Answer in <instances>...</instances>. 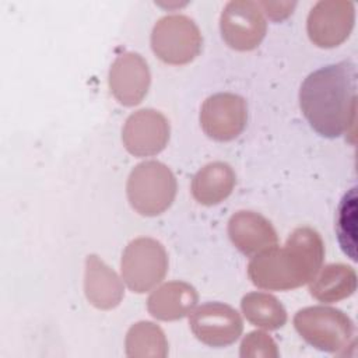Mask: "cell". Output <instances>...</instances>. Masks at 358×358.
Wrapping results in <instances>:
<instances>
[{
	"label": "cell",
	"instance_id": "ba28073f",
	"mask_svg": "<svg viewBox=\"0 0 358 358\" xmlns=\"http://www.w3.org/2000/svg\"><path fill=\"white\" fill-rule=\"evenodd\" d=\"M354 21L355 10L351 1L320 0L308 14V36L319 48H336L350 36Z\"/></svg>",
	"mask_w": 358,
	"mask_h": 358
},
{
	"label": "cell",
	"instance_id": "5bb4252c",
	"mask_svg": "<svg viewBox=\"0 0 358 358\" xmlns=\"http://www.w3.org/2000/svg\"><path fill=\"white\" fill-rule=\"evenodd\" d=\"M84 292L91 305L98 309H112L124 296L123 281L96 255L85 259Z\"/></svg>",
	"mask_w": 358,
	"mask_h": 358
},
{
	"label": "cell",
	"instance_id": "8992f818",
	"mask_svg": "<svg viewBox=\"0 0 358 358\" xmlns=\"http://www.w3.org/2000/svg\"><path fill=\"white\" fill-rule=\"evenodd\" d=\"M203 38L194 21L182 14L165 15L151 32V48L159 60L168 64H186L201 50Z\"/></svg>",
	"mask_w": 358,
	"mask_h": 358
},
{
	"label": "cell",
	"instance_id": "3957f363",
	"mask_svg": "<svg viewBox=\"0 0 358 358\" xmlns=\"http://www.w3.org/2000/svg\"><path fill=\"white\" fill-rule=\"evenodd\" d=\"M298 334L316 350L344 355L355 344V326L351 317L330 306H308L294 316Z\"/></svg>",
	"mask_w": 358,
	"mask_h": 358
},
{
	"label": "cell",
	"instance_id": "4fadbf2b",
	"mask_svg": "<svg viewBox=\"0 0 358 358\" xmlns=\"http://www.w3.org/2000/svg\"><path fill=\"white\" fill-rule=\"evenodd\" d=\"M228 235L234 246L246 256H256L277 245L278 236L271 222L262 214L241 210L228 221Z\"/></svg>",
	"mask_w": 358,
	"mask_h": 358
},
{
	"label": "cell",
	"instance_id": "44dd1931",
	"mask_svg": "<svg viewBox=\"0 0 358 358\" xmlns=\"http://www.w3.org/2000/svg\"><path fill=\"white\" fill-rule=\"evenodd\" d=\"M241 357L243 358H277L280 355L275 341L264 331H250L241 343Z\"/></svg>",
	"mask_w": 358,
	"mask_h": 358
},
{
	"label": "cell",
	"instance_id": "e0dca14e",
	"mask_svg": "<svg viewBox=\"0 0 358 358\" xmlns=\"http://www.w3.org/2000/svg\"><path fill=\"white\" fill-rule=\"evenodd\" d=\"M309 282V292L315 299L331 303L345 299L355 292L357 274L351 266L331 263L320 267Z\"/></svg>",
	"mask_w": 358,
	"mask_h": 358
},
{
	"label": "cell",
	"instance_id": "6da1fadb",
	"mask_svg": "<svg viewBox=\"0 0 358 358\" xmlns=\"http://www.w3.org/2000/svg\"><path fill=\"white\" fill-rule=\"evenodd\" d=\"M357 66L352 60L310 73L299 90V106L320 136L336 138L352 131L357 112Z\"/></svg>",
	"mask_w": 358,
	"mask_h": 358
},
{
	"label": "cell",
	"instance_id": "7402d4cb",
	"mask_svg": "<svg viewBox=\"0 0 358 358\" xmlns=\"http://www.w3.org/2000/svg\"><path fill=\"white\" fill-rule=\"evenodd\" d=\"M262 11H264L270 20L281 21L292 14L295 3L292 1H259L257 3Z\"/></svg>",
	"mask_w": 358,
	"mask_h": 358
},
{
	"label": "cell",
	"instance_id": "52a82bcc",
	"mask_svg": "<svg viewBox=\"0 0 358 358\" xmlns=\"http://www.w3.org/2000/svg\"><path fill=\"white\" fill-rule=\"evenodd\" d=\"M220 29L229 48L246 52L260 45L267 31V22L257 1L234 0L227 3L221 13Z\"/></svg>",
	"mask_w": 358,
	"mask_h": 358
},
{
	"label": "cell",
	"instance_id": "9c48e42d",
	"mask_svg": "<svg viewBox=\"0 0 358 358\" xmlns=\"http://www.w3.org/2000/svg\"><path fill=\"white\" fill-rule=\"evenodd\" d=\"M246 120V101L232 92H218L208 96L200 109L203 131L217 141L236 138L243 131Z\"/></svg>",
	"mask_w": 358,
	"mask_h": 358
},
{
	"label": "cell",
	"instance_id": "7a4b0ae2",
	"mask_svg": "<svg viewBox=\"0 0 358 358\" xmlns=\"http://www.w3.org/2000/svg\"><path fill=\"white\" fill-rule=\"evenodd\" d=\"M324 245L309 227L295 228L285 245L253 256L248 275L253 285L267 291H288L308 284L322 267Z\"/></svg>",
	"mask_w": 358,
	"mask_h": 358
},
{
	"label": "cell",
	"instance_id": "277c9868",
	"mask_svg": "<svg viewBox=\"0 0 358 358\" xmlns=\"http://www.w3.org/2000/svg\"><path fill=\"white\" fill-rule=\"evenodd\" d=\"M176 187L175 175L165 164L144 161L131 169L126 193L130 206L138 214L155 217L171 207Z\"/></svg>",
	"mask_w": 358,
	"mask_h": 358
},
{
	"label": "cell",
	"instance_id": "7c38bea8",
	"mask_svg": "<svg viewBox=\"0 0 358 358\" xmlns=\"http://www.w3.org/2000/svg\"><path fill=\"white\" fill-rule=\"evenodd\" d=\"M151 83L147 62L134 52L115 59L109 70V88L116 101L124 106L140 103L147 95Z\"/></svg>",
	"mask_w": 358,
	"mask_h": 358
},
{
	"label": "cell",
	"instance_id": "8fae6325",
	"mask_svg": "<svg viewBox=\"0 0 358 358\" xmlns=\"http://www.w3.org/2000/svg\"><path fill=\"white\" fill-rule=\"evenodd\" d=\"M169 131V122L161 112L140 109L126 119L122 141L131 155L151 157L165 148Z\"/></svg>",
	"mask_w": 358,
	"mask_h": 358
},
{
	"label": "cell",
	"instance_id": "2e32d148",
	"mask_svg": "<svg viewBox=\"0 0 358 358\" xmlns=\"http://www.w3.org/2000/svg\"><path fill=\"white\" fill-rule=\"evenodd\" d=\"M235 183V172L228 164L210 162L193 176L192 194L200 204L215 206L232 193Z\"/></svg>",
	"mask_w": 358,
	"mask_h": 358
},
{
	"label": "cell",
	"instance_id": "ffe728a7",
	"mask_svg": "<svg viewBox=\"0 0 358 358\" xmlns=\"http://www.w3.org/2000/svg\"><path fill=\"white\" fill-rule=\"evenodd\" d=\"M338 243L350 259L357 260V193L352 187L338 204L336 221Z\"/></svg>",
	"mask_w": 358,
	"mask_h": 358
},
{
	"label": "cell",
	"instance_id": "d6986e66",
	"mask_svg": "<svg viewBox=\"0 0 358 358\" xmlns=\"http://www.w3.org/2000/svg\"><path fill=\"white\" fill-rule=\"evenodd\" d=\"M126 355L134 358H165L168 355V340L159 326L152 322L134 323L124 340Z\"/></svg>",
	"mask_w": 358,
	"mask_h": 358
},
{
	"label": "cell",
	"instance_id": "5b68a950",
	"mask_svg": "<svg viewBox=\"0 0 358 358\" xmlns=\"http://www.w3.org/2000/svg\"><path fill=\"white\" fill-rule=\"evenodd\" d=\"M120 270L129 289L144 294L165 278L168 271L166 250L157 239L136 238L123 250Z\"/></svg>",
	"mask_w": 358,
	"mask_h": 358
},
{
	"label": "cell",
	"instance_id": "ac0fdd59",
	"mask_svg": "<svg viewBox=\"0 0 358 358\" xmlns=\"http://www.w3.org/2000/svg\"><path fill=\"white\" fill-rule=\"evenodd\" d=\"M241 309L248 322L266 330H277L287 322L285 308L271 294L249 292L242 298Z\"/></svg>",
	"mask_w": 358,
	"mask_h": 358
},
{
	"label": "cell",
	"instance_id": "9a60e30c",
	"mask_svg": "<svg viewBox=\"0 0 358 358\" xmlns=\"http://www.w3.org/2000/svg\"><path fill=\"white\" fill-rule=\"evenodd\" d=\"M194 287L185 281H169L158 287L147 299L150 315L158 320L171 322L187 316L197 305Z\"/></svg>",
	"mask_w": 358,
	"mask_h": 358
},
{
	"label": "cell",
	"instance_id": "30bf717a",
	"mask_svg": "<svg viewBox=\"0 0 358 358\" xmlns=\"http://www.w3.org/2000/svg\"><path fill=\"white\" fill-rule=\"evenodd\" d=\"M189 324L199 341L215 348L231 345L243 330L239 313L221 302H207L192 310Z\"/></svg>",
	"mask_w": 358,
	"mask_h": 358
}]
</instances>
